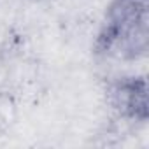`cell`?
<instances>
[{"label":"cell","instance_id":"6da1fadb","mask_svg":"<svg viewBox=\"0 0 149 149\" xmlns=\"http://www.w3.org/2000/svg\"><path fill=\"white\" fill-rule=\"evenodd\" d=\"M149 51V0H111L93 42L102 60L133 63Z\"/></svg>","mask_w":149,"mask_h":149},{"label":"cell","instance_id":"7a4b0ae2","mask_svg":"<svg viewBox=\"0 0 149 149\" xmlns=\"http://www.w3.org/2000/svg\"><path fill=\"white\" fill-rule=\"evenodd\" d=\"M107 104L118 118L146 125L149 118L147 81L144 76H119L109 81L105 90Z\"/></svg>","mask_w":149,"mask_h":149}]
</instances>
